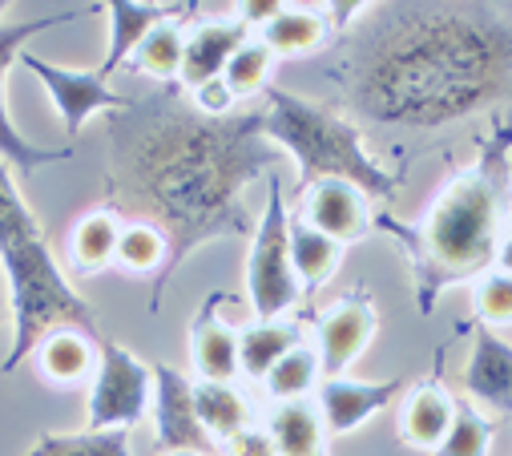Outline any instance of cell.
Listing matches in <instances>:
<instances>
[{
  "mask_svg": "<svg viewBox=\"0 0 512 456\" xmlns=\"http://www.w3.org/2000/svg\"><path fill=\"white\" fill-rule=\"evenodd\" d=\"M267 432L275 440L279 456H327L323 452V416L311 400H287L275 404L267 416Z\"/></svg>",
  "mask_w": 512,
  "mask_h": 456,
  "instance_id": "18",
  "label": "cell"
},
{
  "mask_svg": "<svg viewBox=\"0 0 512 456\" xmlns=\"http://www.w3.org/2000/svg\"><path fill=\"white\" fill-rule=\"evenodd\" d=\"M404 392V376L388 384H367V380H347V376H327L315 388V408L323 416V428L343 436L359 424H367L379 408H388Z\"/></svg>",
  "mask_w": 512,
  "mask_h": 456,
  "instance_id": "12",
  "label": "cell"
},
{
  "mask_svg": "<svg viewBox=\"0 0 512 456\" xmlns=\"http://www.w3.org/2000/svg\"><path fill=\"white\" fill-rule=\"evenodd\" d=\"M319 364L327 376H343L359 356L363 348L371 344L375 335V311L367 299H355L347 295L339 307H331L323 319H319Z\"/></svg>",
  "mask_w": 512,
  "mask_h": 456,
  "instance_id": "14",
  "label": "cell"
},
{
  "mask_svg": "<svg viewBox=\"0 0 512 456\" xmlns=\"http://www.w3.org/2000/svg\"><path fill=\"white\" fill-rule=\"evenodd\" d=\"M0 263H5L9 275V303H13V348L5 356L9 376L57 327H77L89 339H105L97 311L73 291V283L57 267L41 235V222L25 206L5 162H0Z\"/></svg>",
  "mask_w": 512,
  "mask_h": 456,
  "instance_id": "4",
  "label": "cell"
},
{
  "mask_svg": "<svg viewBox=\"0 0 512 456\" xmlns=\"http://www.w3.org/2000/svg\"><path fill=\"white\" fill-rule=\"evenodd\" d=\"M162 259H166V239L146 222H130L121 226V239H117V255L113 263L121 271H134V275H150V271H162Z\"/></svg>",
  "mask_w": 512,
  "mask_h": 456,
  "instance_id": "30",
  "label": "cell"
},
{
  "mask_svg": "<svg viewBox=\"0 0 512 456\" xmlns=\"http://www.w3.org/2000/svg\"><path fill=\"white\" fill-rule=\"evenodd\" d=\"M194 412H198L202 432L218 444H226L234 432L250 424L246 396L234 384H218V380H194Z\"/></svg>",
  "mask_w": 512,
  "mask_h": 456,
  "instance_id": "19",
  "label": "cell"
},
{
  "mask_svg": "<svg viewBox=\"0 0 512 456\" xmlns=\"http://www.w3.org/2000/svg\"><path fill=\"white\" fill-rule=\"evenodd\" d=\"M299 344H303V327L295 319H254L238 335V376L263 384V376Z\"/></svg>",
  "mask_w": 512,
  "mask_h": 456,
  "instance_id": "17",
  "label": "cell"
},
{
  "mask_svg": "<svg viewBox=\"0 0 512 456\" xmlns=\"http://www.w3.org/2000/svg\"><path fill=\"white\" fill-rule=\"evenodd\" d=\"M37 360H41V372L57 384H77L85 380L97 364H93V344L89 335H81L77 327H57L41 339L37 348Z\"/></svg>",
  "mask_w": 512,
  "mask_h": 456,
  "instance_id": "22",
  "label": "cell"
},
{
  "mask_svg": "<svg viewBox=\"0 0 512 456\" xmlns=\"http://www.w3.org/2000/svg\"><path fill=\"white\" fill-rule=\"evenodd\" d=\"M319 73L371 126L444 130L512 97V5H367Z\"/></svg>",
  "mask_w": 512,
  "mask_h": 456,
  "instance_id": "2",
  "label": "cell"
},
{
  "mask_svg": "<svg viewBox=\"0 0 512 456\" xmlns=\"http://www.w3.org/2000/svg\"><path fill=\"white\" fill-rule=\"evenodd\" d=\"M154 448L162 456L170 452H202L210 456V436L198 424L194 412V380L182 376L170 364L154 368Z\"/></svg>",
  "mask_w": 512,
  "mask_h": 456,
  "instance_id": "9",
  "label": "cell"
},
{
  "mask_svg": "<svg viewBox=\"0 0 512 456\" xmlns=\"http://www.w3.org/2000/svg\"><path fill=\"white\" fill-rule=\"evenodd\" d=\"M303 222L311 231L343 243H359L371 235V202L359 186L343 182V178H323L315 186H307L303 198Z\"/></svg>",
  "mask_w": 512,
  "mask_h": 456,
  "instance_id": "11",
  "label": "cell"
},
{
  "mask_svg": "<svg viewBox=\"0 0 512 456\" xmlns=\"http://www.w3.org/2000/svg\"><path fill=\"white\" fill-rule=\"evenodd\" d=\"M21 65L29 73L41 77V85L49 89L57 113L65 118V130L69 138L81 134V126L93 118V113H113L121 105V93L109 89V81H101L97 73H85V69H61V65H49L45 57H33V53H21Z\"/></svg>",
  "mask_w": 512,
  "mask_h": 456,
  "instance_id": "10",
  "label": "cell"
},
{
  "mask_svg": "<svg viewBox=\"0 0 512 456\" xmlns=\"http://www.w3.org/2000/svg\"><path fill=\"white\" fill-rule=\"evenodd\" d=\"M182 53H186V33H182V25H178V21H162L158 29L146 33V41L138 45V53H134L130 65H134L138 73L162 81V85H174L178 73H182Z\"/></svg>",
  "mask_w": 512,
  "mask_h": 456,
  "instance_id": "27",
  "label": "cell"
},
{
  "mask_svg": "<svg viewBox=\"0 0 512 456\" xmlns=\"http://www.w3.org/2000/svg\"><path fill=\"white\" fill-rule=\"evenodd\" d=\"M194 372L198 380H218V384H234L238 376V331L202 315V323L194 327Z\"/></svg>",
  "mask_w": 512,
  "mask_h": 456,
  "instance_id": "23",
  "label": "cell"
},
{
  "mask_svg": "<svg viewBox=\"0 0 512 456\" xmlns=\"http://www.w3.org/2000/svg\"><path fill=\"white\" fill-rule=\"evenodd\" d=\"M194 5H130V0H109L101 5V13L109 17V53L101 61V69H93L101 81H109L121 65H130L138 45L146 41L150 29H158L162 21H182Z\"/></svg>",
  "mask_w": 512,
  "mask_h": 456,
  "instance_id": "15",
  "label": "cell"
},
{
  "mask_svg": "<svg viewBox=\"0 0 512 456\" xmlns=\"http://www.w3.org/2000/svg\"><path fill=\"white\" fill-rule=\"evenodd\" d=\"M271 69H275V53L254 37V41L238 45V53L226 61L222 81H226V89L234 97H246V93H259V89L271 85Z\"/></svg>",
  "mask_w": 512,
  "mask_h": 456,
  "instance_id": "29",
  "label": "cell"
},
{
  "mask_svg": "<svg viewBox=\"0 0 512 456\" xmlns=\"http://www.w3.org/2000/svg\"><path fill=\"white\" fill-rule=\"evenodd\" d=\"M170 456H202V452H170Z\"/></svg>",
  "mask_w": 512,
  "mask_h": 456,
  "instance_id": "37",
  "label": "cell"
},
{
  "mask_svg": "<svg viewBox=\"0 0 512 456\" xmlns=\"http://www.w3.org/2000/svg\"><path fill=\"white\" fill-rule=\"evenodd\" d=\"M101 344V364L89 388L85 404V428L105 432V428H134L146 420L154 404V372L130 352L113 344V339H97Z\"/></svg>",
  "mask_w": 512,
  "mask_h": 456,
  "instance_id": "7",
  "label": "cell"
},
{
  "mask_svg": "<svg viewBox=\"0 0 512 456\" xmlns=\"http://www.w3.org/2000/svg\"><path fill=\"white\" fill-rule=\"evenodd\" d=\"M472 311L484 327H508L512 323V275L488 271L472 291Z\"/></svg>",
  "mask_w": 512,
  "mask_h": 456,
  "instance_id": "32",
  "label": "cell"
},
{
  "mask_svg": "<svg viewBox=\"0 0 512 456\" xmlns=\"http://www.w3.org/2000/svg\"><path fill=\"white\" fill-rule=\"evenodd\" d=\"M263 93H267V138L287 158H295L303 190L323 178H343V182L359 186L367 198L396 202L400 174H392L388 166H379L367 154L363 130L355 122H347L343 113L315 105L291 89H279V85H267Z\"/></svg>",
  "mask_w": 512,
  "mask_h": 456,
  "instance_id": "5",
  "label": "cell"
},
{
  "mask_svg": "<svg viewBox=\"0 0 512 456\" xmlns=\"http://www.w3.org/2000/svg\"><path fill=\"white\" fill-rule=\"evenodd\" d=\"M323 380V364H319V352L299 344L291 348L267 376H263V388L275 404H287V400H307V392H315Z\"/></svg>",
  "mask_w": 512,
  "mask_h": 456,
  "instance_id": "25",
  "label": "cell"
},
{
  "mask_svg": "<svg viewBox=\"0 0 512 456\" xmlns=\"http://www.w3.org/2000/svg\"><path fill=\"white\" fill-rule=\"evenodd\" d=\"M117 239H121V218L113 210H93L77 222V231L69 239V255L81 271H97V267L113 263Z\"/></svg>",
  "mask_w": 512,
  "mask_h": 456,
  "instance_id": "26",
  "label": "cell"
},
{
  "mask_svg": "<svg viewBox=\"0 0 512 456\" xmlns=\"http://www.w3.org/2000/svg\"><path fill=\"white\" fill-rule=\"evenodd\" d=\"M488 448H492V424L476 408L452 404V428L432 456H488Z\"/></svg>",
  "mask_w": 512,
  "mask_h": 456,
  "instance_id": "31",
  "label": "cell"
},
{
  "mask_svg": "<svg viewBox=\"0 0 512 456\" xmlns=\"http://www.w3.org/2000/svg\"><path fill=\"white\" fill-rule=\"evenodd\" d=\"M339 255L343 247L319 231H311L307 222H291V267H295V279L299 287H323L335 267H339Z\"/></svg>",
  "mask_w": 512,
  "mask_h": 456,
  "instance_id": "24",
  "label": "cell"
},
{
  "mask_svg": "<svg viewBox=\"0 0 512 456\" xmlns=\"http://www.w3.org/2000/svg\"><path fill=\"white\" fill-rule=\"evenodd\" d=\"M190 101H194L202 113H210V118H226L230 105H234V93H230V89H226V81L218 77V81H210V85L194 89V93H190Z\"/></svg>",
  "mask_w": 512,
  "mask_h": 456,
  "instance_id": "34",
  "label": "cell"
},
{
  "mask_svg": "<svg viewBox=\"0 0 512 456\" xmlns=\"http://www.w3.org/2000/svg\"><path fill=\"white\" fill-rule=\"evenodd\" d=\"M222 448H226V456H279V452H275L271 432H267V428H259V424H246V428H242V432H234Z\"/></svg>",
  "mask_w": 512,
  "mask_h": 456,
  "instance_id": "33",
  "label": "cell"
},
{
  "mask_svg": "<svg viewBox=\"0 0 512 456\" xmlns=\"http://www.w3.org/2000/svg\"><path fill=\"white\" fill-rule=\"evenodd\" d=\"M0 315H5V291H0Z\"/></svg>",
  "mask_w": 512,
  "mask_h": 456,
  "instance_id": "38",
  "label": "cell"
},
{
  "mask_svg": "<svg viewBox=\"0 0 512 456\" xmlns=\"http://www.w3.org/2000/svg\"><path fill=\"white\" fill-rule=\"evenodd\" d=\"M29 456H134L130 452V428H105V432H73L53 436L45 432Z\"/></svg>",
  "mask_w": 512,
  "mask_h": 456,
  "instance_id": "28",
  "label": "cell"
},
{
  "mask_svg": "<svg viewBox=\"0 0 512 456\" xmlns=\"http://www.w3.org/2000/svg\"><path fill=\"white\" fill-rule=\"evenodd\" d=\"M464 392L492 416H512V344L480 323L464 364Z\"/></svg>",
  "mask_w": 512,
  "mask_h": 456,
  "instance_id": "13",
  "label": "cell"
},
{
  "mask_svg": "<svg viewBox=\"0 0 512 456\" xmlns=\"http://www.w3.org/2000/svg\"><path fill=\"white\" fill-rule=\"evenodd\" d=\"M508 150H512V122H496L492 138L480 146L476 166L452 178L416 226L400 218H383V226L396 235V243L404 247L416 271V303L424 315L436 311L444 287L480 279L492 267L500 226L512 206Z\"/></svg>",
  "mask_w": 512,
  "mask_h": 456,
  "instance_id": "3",
  "label": "cell"
},
{
  "mask_svg": "<svg viewBox=\"0 0 512 456\" xmlns=\"http://www.w3.org/2000/svg\"><path fill=\"white\" fill-rule=\"evenodd\" d=\"M492 267H496L500 275H512V231H500L496 251H492Z\"/></svg>",
  "mask_w": 512,
  "mask_h": 456,
  "instance_id": "36",
  "label": "cell"
},
{
  "mask_svg": "<svg viewBox=\"0 0 512 456\" xmlns=\"http://www.w3.org/2000/svg\"><path fill=\"white\" fill-rule=\"evenodd\" d=\"M234 9H238V17H234V21L267 29V25H271L287 5H283V0H246V5H234Z\"/></svg>",
  "mask_w": 512,
  "mask_h": 456,
  "instance_id": "35",
  "label": "cell"
},
{
  "mask_svg": "<svg viewBox=\"0 0 512 456\" xmlns=\"http://www.w3.org/2000/svg\"><path fill=\"white\" fill-rule=\"evenodd\" d=\"M246 299L259 319H283L303 299V287H299L295 267H291V222H287L279 174L267 178V210L259 222H254V235H250Z\"/></svg>",
  "mask_w": 512,
  "mask_h": 456,
  "instance_id": "6",
  "label": "cell"
},
{
  "mask_svg": "<svg viewBox=\"0 0 512 456\" xmlns=\"http://www.w3.org/2000/svg\"><path fill=\"white\" fill-rule=\"evenodd\" d=\"M331 21L327 13H311V9H283L267 29H259V41L275 53V57H303L319 45L331 41Z\"/></svg>",
  "mask_w": 512,
  "mask_h": 456,
  "instance_id": "20",
  "label": "cell"
},
{
  "mask_svg": "<svg viewBox=\"0 0 512 456\" xmlns=\"http://www.w3.org/2000/svg\"><path fill=\"white\" fill-rule=\"evenodd\" d=\"M5 9H9V5H5V0H0V13H5Z\"/></svg>",
  "mask_w": 512,
  "mask_h": 456,
  "instance_id": "39",
  "label": "cell"
},
{
  "mask_svg": "<svg viewBox=\"0 0 512 456\" xmlns=\"http://www.w3.org/2000/svg\"><path fill=\"white\" fill-rule=\"evenodd\" d=\"M452 428V400L440 388H416L400 412V436L404 444L420 452H436L440 440Z\"/></svg>",
  "mask_w": 512,
  "mask_h": 456,
  "instance_id": "21",
  "label": "cell"
},
{
  "mask_svg": "<svg viewBox=\"0 0 512 456\" xmlns=\"http://www.w3.org/2000/svg\"><path fill=\"white\" fill-rule=\"evenodd\" d=\"M105 134L109 210L134 214L166 239L150 299V311H158L186 255L222 235H254L242 190L279 174L287 154L267 138V109L210 118L178 81L134 97L121 93Z\"/></svg>",
  "mask_w": 512,
  "mask_h": 456,
  "instance_id": "1",
  "label": "cell"
},
{
  "mask_svg": "<svg viewBox=\"0 0 512 456\" xmlns=\"http://www.w3.org/2000/svg\"><path fill=\"white\" fill-rule=\"evenodd\" d=\"M238 45H246V25L242 21H206V25H198L194 33H186L178 85L186 93H194V89L218 81L226 61L238 53Z\"/></svg>",
  "mask_w": 512,
  "mask_h": 456,
  "instance_id": "16",
  "label": "cell"
},
{
  "mask_svg": "<svg viewBox=\"0 0 512 456\" xmlns=\"http://www.w3.org/2000/svg\"><path fill=\"white\" fill-rule=\"evenodd\" d=\"M85 9H69V13H53V17H37V21H25V25H0V158H9L17 170L33 174V170H45L53 162H69L73 158V146L65 150H45V146H33L13 122H9V109H5V73L9 65L21 57V45L45 29H57V25H69L77 21Z\"/></svg>",
  "mask_w": 512,
  "mask_h": 456,
  "instance_id": "8",
  "label": "cell"
}]
</instances>
